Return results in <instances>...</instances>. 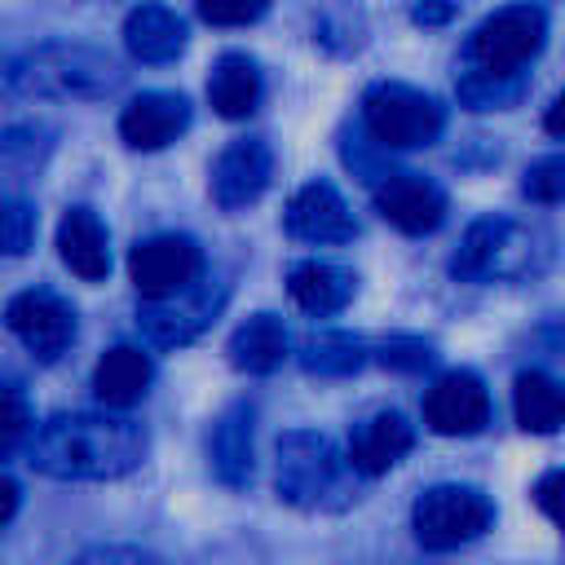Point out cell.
I'll use <instances>...</instances> for the list:
<instances>
[{
  "instance_id": "cell-1",
  "label": "cell",
  "mask_w": 565,
  "mask_h": 565,
  "mask_svg": "<svg viewBox=\"0 0 565 565\" xmlns=\"http://www.w3.org/2000/svg\"><path fill=\"white\" fill-rule=\"evenodd\" d=\"M146 433L128 415L71 411L44 419L26 441V463L57 481H115L141 468Z\"/></svg>"
},
{
  "instance_id": "cell-2",
  "label": "cell",
  "mask_w": 565,
  "mask_h": 565,
  "mask_svg": "<svg viewBox=\"0 0 565 565\" xmlns=\"http://www.w3.org/2000/svg\"><path fill=\"white\" fill-rule=\"evenodd\" d=\"M353 481L349 450H340L327 433L313 428H291L278 437V463H274V486L278 499L305 512H331L344 508Z\"/></svg>"
},
{
  "instance_id": "cell-3",
  "label": "cell",
  "mask_w": 565,
  "mask_h": 565,
  "mask_svg": "<svg viewBox=\"0 0 565 565\" xmlns=\"http://www.w3.org/2000/svg\"><path fill=\"white\" fill-rule=\"evenodd\" d=\"M119 84V66L88 44H40L9 66V88L26 97H102Z\"/></svg>"
},
{
  "instance_id": "cell-4",
  "label": "cell",
  "mask_w": 565,
  "mask_h": 565,
  "mask_svg": "<svg viewBox=\"0 0 565 565\" xmlns=\"http://www.w3.org/2000/svg\"><path fill=\"white\" fill-rule=\"evenodd\" d=\"M494 521V503L486 490L477 486H459V481H441V486H428L415 508H411V530H415V543L428 547V552H450V547H463L472 539H481Z\"/></svg>"
},
{
  "instance_id": "cell-5",
  "label": "cell",
  "mask_w": 565,
  "mask_h": 565,
  "mask_svg": "<svg viewBox=\"0 0 565 565\" xmlns=\"http://www.w3.org/2000/svg\"><path fill=\"white\" fill-rule=\"evenodd\" d=\"M362 124H366V137L384 150H415V146H433L441 137V106L411 88V84H397V79H384V84H371L366 97H362Z\"/></svg>"
},
{
  "instance_id": "cell-6",
  "label": "cell",
  "mask_w": 565,
  "mask_h": 565,
  "mask_svg": "<svg viewBox=\"0 0 565 565\" xmlns=\"http://www.w3.org/2000/svg\"><path fill=\"white\" fill-rule=\"evenodd\" d=\"M225 282L221 278H194L190 287L172 291V296H159V300H141L137 309V327L150 344L159 349H181L190 344L203 327H212V318L221 313L225 305Z\"/></svg>"
},
{
  "instance_id": "cell-7",
  "label": "cell",
  "mask_w": 565,
  "mask_h": 565,
  "mask_svg": "<svg viewBox=\"0 0 565 565\" xmlns=\"http://www.w3.org/2000/svg\"><path fill=\"white\" fill-rule=\"evenodd\" d=\"M530 265V234L508 216H481L468 225L459 252L450 256V274L463 282L516 278Z\"/></svg>"
},
{
  "instance_id": "cell-8",
  "label": "cell",
  "mask_w": 565,
  "mask_h": 565,
  "mask_svg": "<svg viewBox=\"0 0 565 565\" xmlns=\"http://www.w3.org/2000/svg\"><path fill=\"white\" fill-rule=\"evenodd\" d=\"M543 40H547V13L539 4H508L472 31L468 57H472V66L521 71L530 57H539Z\"/></svg>"
},
{
  "instance_id": "cell-9",
  "label": "cell",
  "mask_w": 565,
  "mask_h": 565,
  "mask_svg": "<svg viewBox=\"0 0 565 565\" xmlns=\"http://www.w3.org/2000/svg\"><path fill=\"white\" fill-rule=\"evenodd\" d=\"M128 278L141 291V300L172 296L203 278V252L190 234H150L128 252Z\"/></svg>"
},
{
  "instance_id": "cell-10",
  "label": "cell",
  "mask_w": 565,
  "mask_h": 565,
  "mask_svg": "<svg viewBox=\"0 0 565 565\" xmlns=\"http://www.w3.org/2000/svg\"><path fill=\"white\" fill-rule=\"evenodd\" d=\"M9 331L40 362H57L75 340V309L53 287H26L4 305Z\"/></svg>"
},
{
  "instance_id": "cell-11",
  "label": "cell",
  "mask_w": 565,
  "mask_h": 565,
  "mask_svg": "<svg viewBox=\"0 0 565 565\" xmlns=\"http://www.w3.org/2000/svg\"><path fill=\"white\" fill-rule=\"evenodd\" d=\"M424 419L441 437H472L490 419V393L472 371H446L424 397Z\"/></svg>"
},
{
  "instance_id": "cell-12",
  "label": "cell",
  "mask_w": 565,
  "mask_h": 565,
  "mask_svg": "<svg viewBox=\"0 0 565 565\" xmlns=\"http://www.w3.org/2000/svg\"><path fill=\"white\" fill-rule=\"evenodd\" d=\"M375 212L402 234H433L446 221V194L419 172H384L375 181Z\"/></svg>"
},
{
  "instance_id": "cell-13",
  "label": "cell",
  "mask_w": 565,
  "mask_h": 565,
  "mask_svg": "<svg viewBox=\"0 0 565 565\" xmlns=\"http://www.w3.org/2000/svg\"><path fill=\"white\" fill-rule=\"evenodd\" d=\"M274 177V154L260 137H238L221 150L216 168H212V199L225 212H238L247 203H256L269 190Z\"/></svg>"
},
{
  "instance_id": "cell-14",
  "label": "cell",
  "mask_w": 565,
  "mask_h": 565,
  "mask_svg": "<svg viewBox=\"0 0 565 565\" xmlns=\"http://www.w3.org/2000/svg\"><path fill=\"white\" fill-rule=\"evenodd\" d=\"M185 128H190V102L181 93H163V88L132 97L119 115V137L132 150H163Z\"/></svg>"
},
{
  "instance_id": "cell-15",
  "label": "cell",
  "mask_w": 565,
  "mask_h": 565,
  "mask_svg": "<svg viewBox=\"0 0 565 565\" xmlns=\"http://www.w3.org/2000/svg\"><path fill=\"white\" fill-rule=\"evenodd\" d=\"M287 230L305 243H349L358 221L331 181H305L287 203Z\"/></svg>"
},
{
  "instance_id": "cell-16",
  "label": "cell",
  "mask_w": 565,
  "mask_h": 565,
  "mask_svg": "<svg viewBox=\"0 0 565 565\" xmlns=\"http://www.w3.org/2000/svg\"><path fill=\"white\" fill-rule=\"evenodd\" d=\"M415 446V428L406 424V415L397 411H375L366 415L353 437H349V463L358 477H384L388 468H397Z\"/></svg>"
},
{
  "instance_id": "cell-17",
  "label": "cell",
  "mask_w": 565,
  "mask_h": 565,
  "mask_svg": "<svg viewBox=\"0 0 565 565\" xmlns=\"http://www.w3.org/2000/svg\"><path fill=\"white\" fill-rule=\"evenodd\" d=\"M57 256L62 265L84 278L97 282L110 274V247H106V225L88 212V207H66V216L57 221Z\"/></svg>"
},
{
  "instance_id": "cell-18",
  "label": "cell",
  "mask_w": 565,
  "mask_h": 565,
  "mask_svg": "<svg viewBox=\"0 0 565 565\" xmlns=\"http://www.w3.org/2000/svg\"><path fill=\"white\" fill-rule=\"evenodd\" d=\"M124 44L137 62H172L185 49V22L168 4H137L124 18Z\"/></svg>"
},
{
  "instance_id": "cell-19",
  "label": "cell",
  "mask_w": 565,
  "mask_h": 565,
  "mask_svg": "<svg viewBox=\"0 0 565 565\" xmlns=\"http://www.w3.org/2000/svg\"><path fill=\"white\" fill-rule=\"evenodd\" d=\"M150 375H154V366H150V358H146L141 349L115 344V349L102 353V362H97V371H93V393H97L102 406L124 411V406H132V402L146 397Z\"/></svg>"
},
{
  "instance_id": "cell-20",
  "label": "cell",
  "mask_w": 565,
  "mask_h": 565,
  "mask_svg": "<svg viewBox=\"0 0 565 565\" xmlns=\"http://www.w3.org/2000/svg\"><path fill=\"white\" fill-rule=\"evenodd\" d=\"M287 291H291V300H296L305 313L331 318V313H340V309L349 305L353 278H349V269H340V265H331V260H300V265H291V274H287Z\"/></svg>"
},
{
  "instance_id": "cell-21",
  "label": "cell",
  "mask_w": 565,
  "mask_h": 565,
  "mask_svg": "<svg viewBox=\"0 0 565 565\" xmlns=\"http://www.w3.org/2000/svg\"><path fill=\"white\" fill-rule=\"evenodd\" d=\"M252 402H234L212 428V468L234 490L252 481Z\"/></svg>"
},
{
  "instance_id": "cell-22",
  "label": "cell",
  "mask_w": 565,
  "mask_h": 565,
  "mask_svg": "<svg viewBox=\"0 0 565 565\" xmlns=\"http://www.w3.org/2000/svg\"><path fill=\"white\" fill-rule=\"evenodd\" d=\"M512 415L525 433H556L565 424V384L547 371H521L512 384Z\"/></svg>"
},
{
  "instance_id": "cell-23",
  "label": "cell",
  "mask_w": 565,
  "mask_h": 565,
  "mask_svg": "<svg viewBox=\"0 0 565 565\" xmlns=\"http://www.w3.org/2000/svg\"><path fill=\"white\" fill-rule=\"evenodd\" d=\"M260 88H265L260 71H256V62L247 53L216 57V66L207 75V97H212L216 115H225V119H247L256 110V102H260Z\"/></svg>"
},
{
  "instance_id": "cell-24",
  "label": "cell",
  "mask_w": 565,
  "mask_h": 565,
  "mask_svg": "<svg viewBox=\"0 0 565 565\" xmlns=\"http://www.w3.org/2000/svg\"><path fill=\"white\" fill-rule=\"evenodd\" d=\"M287 358V327L274 313H252L234 335H230V362L247 375H269Z\"/></svg>"
},
{
  "instance_id": "cell-25",
  "label": "cell",
  "mask_w": 565,
  "mask_h": 565,
  "mask_svg": "<svg viewBox=\"0 0 565 565\" xmlns=\"http://www.w3.org/2000/svg\"><path fill=\"white\" fill-rule=\"evenodd\" d=\"M525 88H530L525 71L472 66V71L459 79V97H463V106H472V110H503V106H516Z\"/></svg>"
},
{
  "instance_id": "cell-26",
  "label": "cell",
  "mask_w": 565,
  "mask_h": 565,
  "mask_svg": "<svg viewBox=\"0 0 565 565\" xmlns=\"http://www.w3.org/2000/svg\"><path fill=\"white\" fill-rule=\"evenodd\" d=\"M300 362L313 375H353L366 362V344L358 335H349V331H318V335L305 340Z\"/></svg>"
},
{
  "instance_id": "cell-27",
  "label": "cell",
  "mask_w": 565,
  "mask_h": 565,
  "mask_svg": "<svg viewBox=\"0 0 565 565\" xmlns=\"http://www.w3.org/2000/svg\"><path fill=\"white\" fill-rule=\"evenodd\" d=\"M525 199L534 203H561L565 199V154H543L525 168V181H521Z\"/></svg>"
},
{
  "instance_id": "cell-28",
  "label": "cell",
  "mask_w": 565,
  "mask_h": 565,
  "mask_svg": "<svg viewBox=\"0 0 565 565\" xmlns=\"http://www.w3.org/2000/svg\"><path fill=\"white\" fill-rule=\"evenodd\" d=\"M31 411L18 384H4V459H13L22 450V441H31Z\"/></svg>"
},
{
  "instance_id": "cell-29",
  "label": "cell",
  "mask_w": 565,
  "mask_h": 565,
  "mask_svg": "<svg viewBox=\"0 0 565 565\" xmlns=\"http://www.w3.org/2000/svg\"><path fill=\"white\" fill-rule=\"evenodd\" d=\"M194 4L199 18L212 26H247L269 9V0H194Z\"/></svg>"
},
{
  "instance_id": "cell-30",
  "label": "cell",
  "mask_w": 565,
  "mask_h": 565,
  "mask_svg": "<svg viewBox=\"0 0 565 565\" xmlns=\"http://www.w3.org/2000/svg\"><path fill=\"white\" fill-rule=\"evenodd\" d=\"M380 362L393 371H424L433 362V344L419 335H393L380 344Z\"/></svg>"
},
{
  "instance_id": "cell-31",
  "label": "cell",
  "mask_w": 565,
  "mask_h": 565,
  "mask_svg": "<svg viewBox=\"0 0 565 565\" xmlns=\"http://www.w3.org/2000/svg\"><path fill=\"white\" fill-rule=\"evenodd\" d=\"M0 221H4V252H9V256H22V252L31 247V238H35V212H31L18 194H9Z\"/></svg>"
},
{
  "instance_id": "cell-32",
  "label": "cell",
  "mask_w": 565,
  "mask_h": 565,
  "mask_svg": "<svg viewBox=\"0 0 565 565\" xmlns=\"http://www.w3.org/2000/svg\"><path fill=\"white\" fill-rule=\"evenodd\" d=\"M71 565H163L154 552H141V547H128V543H102V547H88L79 552Z\"/></svg>"
},
{
  "instance_id": "cell-33",
  "label": "cell",
  "mask_w": 565,
  "mask_h": 565,
  "mask_svg": "<svg viewBox=\"0 0 565 565\" xmlns=\"http://www.w3.org/2000/svg\"><path fill=\"white\" fill-rule=\"evenodd\" d=\"M534 503H539V508H543V516L565 534V468L543 472V477L534 481Z\"/></svg>"
},
{
  "instance_id": "cell-34",
  "label": "cell",
  "mask_w": 565,
  "mask_h": 565,
  "mask_svg": "<svg viewBox=\"0 0 565 565\" xmlns=\"http://www.w3.org/2000/svg\"><path fill=\"white\" fill-rule=\"evenodd\" d=\"M459 13V0H411V18L419 26H441Z\"/></svg>"
},
{
  "instance_id": "cell-35",
  "label": "cell",
  "mask_w": 565,
  "mask_h": 565,
  "mask_svg": "<svg viewBox=\"0 0 565 565\" xmlns=\"http://www.w3.org/2000/svg\"><path fill=\"white\" fill-rule=\"evenodd\" d=\"M543 128H547L552 137H565V93L552 97V106H547V115H543Z\"/></svg>"
},
{
  "instance_id": "cell-36",
  "label": "cell",
  "mask_w": 565,
  "mask_h": 565,
  "mask_svg": "<svg viewBox=\"0 0 565 565\" xmlns=\"http://www.w3.org/2000/svg\"><path fill=\"white\" fill-rule=\"evenodd\" d=\"M0 494H4V516H0V521L9 525V521H13V512H18V481H13L9 472H4V481H0Z\"/></svg>"
}]
</instances>
